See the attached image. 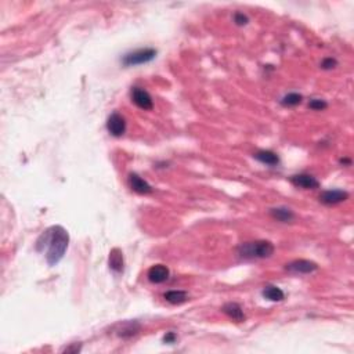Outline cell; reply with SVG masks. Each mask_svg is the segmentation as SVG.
Masks as SVG:
<instances>
[{"label":"cell","mask_w":354,"mask_h":354,"mask_svg":"<svg viewBox=\"0 0 354 354\" xmlns=\"http://www.w3.org/2000/svg\"><path fill=\"white\" fill-rule=\"evenodd\" d=\"M327 107H328V104L325 103L324 100H320V98H313L309 103V108L314 111H322L325 110Z\"/></svg>","instance_id":"obj_19"},{"label":"cell","mask_w":354,"mask_h":354,"mask_svg":"<svg viewBox=\"0 0 354 354\" xmlns=\"http://www.w3.org/2000/svg\"><path fill=\"white\" fill-rule=\"evenodd\" d=\"M129 186L135 193L142 194V195L152 193V187L149 186L148 183L144 180V179H142L137 173L129 174Z\"/></svg>","instance_id":"obj_10"},{"label":"cell","mask_w":354,"mask_h":354,"mask_svg":"<svg viewBox=\"0 0 354 354\" xmlns=\"http://www.w3.org/2000/svg\"><path fill=\"white\" fill-rule=\"evenodd\" d=\"M336 65H338V61H336L335 58L328 57L325 58V60H322L321 68L322 70H332V68H335Z\"/></svg>","instance_id":"obj_20"},{"label":"cell","mask_w":354,"mask_h":354,"mask_svg":"<svg viewBox=\"0 0 354 354\" xmlns=\"http://www.w3.org/2000/svg\"><path fill=\"white\" fill-rule=\"evenodd\" d=\"M349 198V193L343 190H328L320 195V201L324 205H336Z\"/></svg>","instance_id":"obj_8"},{"label":"cell","mask_w":354,"mask_h":354,"mask_svg":"<svg viewBox=\"0 0 354 354\" xmlns=\"http://www.w3.org/2000/svg\"><path fill=\"white\" fill-rule=\"evenodd\" d=\"M68 244H70V235H68L67 230L63 228L61 225H53L39 237L36 248L40 252L45 248L47 249L46 262L53 267L60 263V260L64 258L65 252L68 249Z\"/></svg>","instance_id":"obj_1"},{"label":"cell","mask_w":354,"mask_h":354,"mask_svg":"<svg viewBox=\"0 0 354 354\" xmlns=\"http://www.w3.org/2000/svg\"><path fill=\"white\" fill-rule=\"evenodd\" d=\"M259 162L262 163H266V165H270V166H276L280 163V158L276 152L273 151H269V149H260L258 151L256 154L253 155Z\"/></svg>","instance_id":"obj_13"},{"label":"cell","mask_w":354,"mask_h":354,"mask_svg":"<svg viewBox=\"0 0 354 354\" xmlns=\"http://www.w3.org/2000/svg\"><path fill=\"white\" fill-rule=\"evenodd\" d=\"M274 245L270 241H255L246 242L238 248V253L244 259H267L274 253Z\"/></svg>","instance_id":"obj_2"},{"label":"cell","mask_w":354,"mask_h":354,"mask_svg":"<svg viewBox=\"0 0 354 354\" xmlns=\"http://www.w3.org/2000/svg\"><path fill=\"white\" fill-rule=\"evenodd\" d=\"M223 311H224L225 314L230 317L231 320H234V321L242 322L245 320V314L244 311H242V307L239 306L238 303H225L224 306H223Z\"/></svg>","instance_id":"obj_12"},{"label":"cell","mask_w":354,"mask_h":354,"mask_svg":"<svg viewBox=\"0 0 354 354\" xmlns=\"http://www.w3.org/2000/svg\"><path fill=\"white\" fill-rule=\"evenodd\" d=\"M174 341H176V335H174L173 332H169V334L163 336V342L165 343H174Z\"/></svg>","instance_id":"obj_23"},{"label":"cell","mask_w":354,"mask_h":354,"mask_svg":"<svg viewBox=\"0 0 354 354\" xmlns=\"http://www.w3.org/2000/svg\"><path fill=\"white\" fill-rule=\"evenodd\" d=\"M156 56V50L154 49H142V50H136L133 53L126 54L122 60V64L125 67H133V65H142L145 63L152 61Z\"/></svg>","instance_id":"obj_3"},{"label":"cell","mask_w":354,"mask_h":354,"mask_svg":"<svg viewBox=\"0 0 354 354\" xmlns=\"http://www.w3.org/2000/svg\"><path fill=\"white\" fill-rule=\"evenodd\" d=\"M80 349H82V346L77 345V343H75V345H72V346H70V348L64 349V353H79Z\"/></svg>","instance_id":"obj_22"},{"label":"cell","mask_w":354,"mask_h":354,"mask_svg":"<svg viewBox=\"0 0 354 354\" xmlns=\"http://www.w3.org/2000/svg\"><path fill=\"white\" fill-rule=\"evenodd\" d=\"M263 296L266 297L267 300H270V302H281V300H283L285 295H283V289H280L278 286L270 285V286H266V288H264Z\"/></svg>","instance_id":"obj_16"},{"label":"cell","mask_w":354,"mask_h":354,"mask_svg":"<svg viewBox=\"0 0 354 354\" xmlns=\"http://www.w3.org/2000/svg\"><path fill=\"white\" fill-rule=\"evenodd\" d=\"M290 183L295 187L299 188H304V190H316L320 187V181L317 180L314 176L307 173L295 174L290 177Z\"/></svg>","instance_id":"obj_7"},{"label":"cell","mask_w":354,"mask_h":354,"mask_svg":"<svg viewBox=\"0 0 354 354\" xmlns=\"http://www.w3.org/2000/svg\"><path fill=\"white\" fill-rule=\"evenodd\" d=\"M302 94H299V93H289V94H286L281 100V104H283V107H296V105L302 103Z\"/></svg>","instance_id":"obj_18"},{"label":"cell","mask_w":354,"mask_h":354,"mask_svg":"<svg viewBox=\"0 0 354 354\" xmlns=\"http://www.w3.org/2000/svg\"><path fill=\"white\" fill-rule=\"evenodd\" d=\"M163 297L166 302L172 303V304H181L188 300V293L186 290H169L163 295Z\"/></svg>","instance_id":"obj_15"},{"label":"cell","mask_w":354,"mask_h":354,"mask_svg":"<svg viewBox=\"0 0 354 354\" xmlns=\"http://www.w3.org/2000/svg\"><path fill=\"white\" fill-rule=\"evenodd\" d=\"M139 331H140V325L137 322H126L118 335L122 336V338H132V336L137 335Z\"/></svg>","instance_id":"obj_17"},{"label":"cell","mask_w":354,"mask_h":354,"mask_svg":"<svg viewBox=\"0 0 354 354\" xmlns=\"http://www.w3.org/2000/svg\"><path fill=\"white\" fill-rule=\"evenodd\" d=\"M108 264H110V269L114 273H122L123 269H125V259H123V253L119 248H114L110 252Z\"/></svg>","instance_id":"obj_11"},{"label":"cell","mask_w":354,"mask_h":354,"mask_svg":"<svg viewBox=\"0 0 354 354\" xmlns=\"http://www.w3.org/2000/svg\"><path fill=\"white\" fill-rule=\"evenodd\" d=\"M169 276H170V271L163 264H155L147 273V277L152 283H165V281H168Z\"/></svg>","instance_id":"obj_9"},{"label":"cell","mask_w":354,"mask_h":354,"mask_svg":"<svg viewBox=\"0 0 354 354\" xmlns=\"http://www.w3.org/2000/svg\"><path fill=\"white\" fill-rule=\"evenodd\" d=\"M270 214L281 223H290L292 220L295 219V213L288 208H274L270 211Z\"/></svg>","instance_id":"obj_14"},{"label":"cell","mask_w":354,"mask_h":354,"mask_svg":"<svg viewBox=\"0 0 354 354\" xmlns=\"http://www.w3.org/2000/svg\"><path fill=\"white\" fill-rule=\"evenodd\" d=\"M285 269L293 274H310V273H314L318 269V266L314 262L299 259V260H293L289 264H286Z\"/></svg>","instance_id":"obj_5"},{"label":"cell","mask_w":354,"mask_h":354,"mask_svg":"<svg viewBox=\"0 0 354 354\" xmlns=\"http://www.w3.org/2000/svg\"><path fill=\"white\" fill-rule=\"evenodd\" d=\"M234 22L237 24V25H246L248 22H249V18L245 15L244 13H235L234 14Z\"/></svg>","instance_id":"obj_21"},{"label":"cell","mask_w":354,"mask_h":354,"mask_svg":"<svg viewBox=\"0 0 354 354\" xmlns=\"http://www.w3.org/2000/svg\"><path fill=\"white\" fill-rule=\"evenodd\" d=\"M132 101L140 108L144 111H151L154 108V101H152V97L149 96V93L147 90H144L142 87H133L132 89Z\"/></svg>","instance_id":"obj_4"},{"label":"cell","mask_w":354,"mask_h":354,"mask_svg":"<svg viewBox=\"0 0 354 354\" xmlns=\"http://www.w3.org/2000/svg\"><path fill=\"white\" fill-rule=\"evenodd\" d=\"M107 129L114 137H121L126 132V121L121 114L114 112L107 121Z\"/></svg>","instance_id":"obj_6"}]
</instances>
